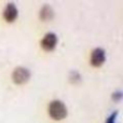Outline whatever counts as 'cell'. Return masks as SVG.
<instances>
[{
	"instance_id": "obj_1",
	"label": "cell",
	"mask_w": 123,
	"mask_h": 123,
	"mask_svg": "<svg viewBox=\"0 0 123 123\" xmlns=\"http://www.w3.org/2000/svg\"><path fill=\"white\" fill-rule=\"evenodd\" d=\"M67 107L63 102L58 99L52 100L49 105V115L54 120H63L67 117Z\"/></svg>"
},
{
	"instance_id": "obj_2",
	"label": "cell",
	"mask_w": 123,
	"mask_h": 123,
	"mask_svg": "<svg viewBox=\"0 0 123 123\" xmlns=\"http://www.w3.org/2000/svg\"><path fill=\"white\" fill-rule=\"evenodd\" d=\"M30 78V71L25 67H16L12 72V80L15 84H24Z\"/></svg>"
},
{
	"instance_id": "obj_3",
	"label": "cell",
	"mask_w": 123,
	"mask_h": 123,
	"mask_svg": "<svg viewBox=\"0 0 123 123\" xmlns=\"http://www.w3.org/2000/svg\"><path fill=\"white\" fill-rule=\"evenodd\" d=\"M106 61V53L105 50L102 48H96L91 53V65L93 67H99Z\"/></svg>"
},
{
	"instance_id": "obj_4",
	"label": "cell",
	"mask_w": 123,
	"mask_h": 123,
	"mask_svg": "<svg viewBox=\"0 0 123 123\" xmlns=\"http://www.w3.org/2000/svg\"><path fill=\"white\" fill-rule=\"evenodd\" d=\"M57 44V36L53 32L47 34L41 40V48L45 51H52Z\"/></svg>"
},
{
	"instance_id": "obj_5",
	"label": "cell",
	"mask_w": 123,
	"mask_h": 123,
	"mask_svg": "<svg viewBox=\"0 0 123 123\" xmlns=\"http://www.w3.org/2000/svg\"><path fill=\"white\" fill-rule=\"evenodd\" d=\"M2 15H3V18L8 23H12L16 19L17 15H18V11H17V8L15 6L14 3H8L6 6L4 8Z\"/></svg>"
},
{
	"instance_id": "obj_6",
	"label": "cell",
	"mask_w": 123,
	"mask_h": 123,
	"mask_svg": "<svg viewBox=\"0 0 123 123\" xmlns=\"http://www.w3.org/2000/svg\"><path fill=\"white\" fill-rule=\"evenodd\" d=\"M39 16H40L41 21H50V19H52L54 16L53 9H52L49 4H44V6L41 8Z\"/></svg>"
},
{
	"instance_id": "obj_7",
	"label": "cell",
	"mask_w": 123,
	"mask_h": 123,
	"mask_svg": "<svg viewBox=\"0 0 123 123\" xmlns=\"http://www.w3.org/2000/svg\"><path fill=\"white\" fill-rule=\"evenodd\" d=\"M69 81L74 84H77L81 81V74L78 72L77 70H72L71 72L69 74Z\"/></svg>"
},
{
	"instance_id": "obj_8",
	"label": "cell",
	"mask_w": 123,
	"mask_h": 123,
	"mask_svg": "<svg viewBox=\"0 0 123 123\" xmlns=\"http://www.w3.org/2000/svg\"><path fill=\"white\" fill-rule=\"evenodd\" d=\"M117 116H118V111H115V112H112L110 116H109L108 119H107L106 123H116V119H117Z\"/></svg>"
},
{
	"instance_id": "obj_9",
	"label": "cell",
	"mask_w": 123,
	"mask_h": 123,
	"mask_svg": "<svg viewBox=\"0 0 123 123\" xmlns=\"http://www.w3.org/2000/svg\"><path fill=\"white\" fill-rule=\"evenodd\" d=\"M121 98H122V92L121 91H117V92H115V93L112 94V99L116 100V102L121 100Z\"/></svg>"
}]
</instances>
